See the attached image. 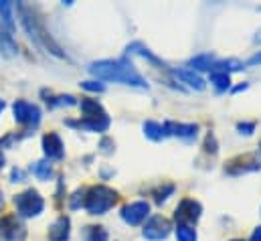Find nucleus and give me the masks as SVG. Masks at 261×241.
<instances>
[{
	"label": "nucleus",
	"instance_id": "b1692460",
	"mask_svg": "<svg viewBox=\"0 0 261 241\" xmlns=\"http://www.w3.org/2000/svg\"><path fill=\"white\" fill-rule=\"evenodd\" d=\"M215 65V57L208 55V53H202V55H196L189 61V67H193V71H211Z\"/></svg>",
	"mask_w": 261,
	"mask_h": 241
},
{
	"label": "nucleus",
	"instance_id": "a19ab883",
	"mask_svg": "<svg viewBox=\"0 0 261 241\" xmlns=\"http://www.w3.org/2000/svg\"><path fill=\"white\" fill-rule=\"evenodd\" d=\"M231 241H243V239H231Z\"/></svg>",
	"mask_w": 261,
	"mask_h": 241
},
{
	"label": "nucleus",
	"instance_id": "7ed1b4c3",
	"mask_svg": "<svg viewBox=\"0 0 261 241\" xmlns=\"http://www.w3.org/2000/svg\"><path fill=\"white\" fill-rule=\"evenodd\" d=\"M118 199H120L118 190H114L106 184H95V186H89L85 190L83 207L89 215H106L110 209L116 207Z\"/></svg>",
	"mask_w": 261,
	"mask_h": 241
},
{
	"label": "nucleus",
	"instance_id": "e433bc0d",
	"mask_svg": "<svg viewBox=\"0 0 261 241\" xmlns=\"http://www.w3.org/2000/svg\"><path fill=\"white\" fill-rule=\"evenodd\" d=\"M249 85L247 83H241V85H237V87H233V93H239V91H245Z\"/></svg>",
	"mask_w": 261,
	"mask_h": 241
},
{
	"label": "nucleus",
	"instance_id": "f257e3e1",
	"mask_svg": "<svg viewBox=\"0 0 261 241\" xmlns=\"http://www.w3.org/2000/svg\"><path fill=\"white\" fill-rule=\"evenodd\" d=\"M87 69L99 81H114L138 89H148L146 79L136 71V67L128 59H101L91 63Z\"/></svg>",
	"mask_w": 261,
	"mask_h": 241
},
{
	"label": "nucleus",
	"instance_id": "7c9ffc66",
	"mask_svg": "<svg viewBox=\"0 0 261 241\" xmlns=\"http://www.w3.org/2000/svg\"><path fill=\"white\" fill-rule=\"evenodd\" d=\"M114 150H116V142H114L112 138H108V136L101 138V142H99V152L110 156V154H114Z\"/></svg>",
	"mask_w": 261,
	"mask_h": 241
},
{
	"label": "nucleus",
	"instance_id": "f704fd0d",
	"mask_svg": "<svg viewBox=\"0 0 261 241\" xmlns=\"http://www.w3.org/2000/svg\"><path fill=\"white\" fill-rule=\"evenodd\" d=\"M249 241H261V225H259V227H255V229H253V233H251V237H249Z\"/></svg>",
	"mask_w": 261,
	"mask_h": 241
},
{
	"label": "nucleus",
	"instance_id": "473e14b6",
	"mask_svg": "<svg viewBox=\"0 0 261 241\" xmlns=\"http://www.w3.org/2000/svg\"><path fill=\"white\" fill-rule=\"evenodd\" d=\"M20 140V136H16V134H6L2 140H0V148H8L10 144H14V142H18Z\"/></svg>",
	"mask_w": 261,
	"mask_h": 241
},
{
	"label": "nucleus",
	"instance_id": "39448f33",
	"mask_svg": "<svg viewBox=\"0 0 261 241\" xmlns=\"http://www.w3.org/2000/svg\"><path fill=\"white\" fill-rule=\"evenodd\" d=\"M12 114H14V122L24 126L27 130H37L41 124V110L27 100H16L12 104Z\"/></svg>",
	"mask_w": 261,
	"mask_h": 241
},
{
	"label": "nucleus",
	"instance_id": "9b49d317",
	"mask_svg": "<svg viewBox=\"0 0 261 241\" xmlns=\"http://www.w3.org/2000/svg\"><path fill=\"white\" fill-rule=\"evenodd\" d=\"M43 152L47 156V160H63L65 158V144L61 140L59 134L49 132L43 136Z\"/></svg>",
	"mask_w": 261,
	"mask_h": 241
},
{
	"label": "nucleus",
	"instance_id": "423d86ee",
	"mask_svg": "<svg viewBox=\"0 0 261 241\" xmlns=\"http://www.w3.org/2000/svg\"><path fill=\"white\" fill-rule=\"evenodd\" d=\"M200 215H202V205L196 199H191V197L182 199L174 209V221L178 225H187V227L196 225Z\"/></svg>",
	"mask_w": 261,
	"mask_h": 241
},
{
	"label": "nucleus",
	"instance_id": "79ce46f5",
	"mask_svg": "<svg viewBox=\"0 0 261 241\" xmlns=\"http://www.w3.org/2000/svg\"><path fill=\"white\" fill-rule=\"evenodd\" d=\"M259 215H261V209H259Z\"/></svg>",
	"mask_w": 261,
	"mask_h": 241
},
{
	"label": "nucleus",
	"instance_id": "2f4dec72",
	"mask_svg": "<svg viewBox=\"0 0 261 241\" xmlns=\"http://www.w3.org/2000/svg\"><path fill=\"white\" fill-rule=\"evenodd\" d=\"M237 130H239V134L249 136V134L255 132V122H239V124H237Z\"/></svg>",
	"mask_w": 261,
	"mask_h": 241
},
{
	"label": "nucleus",
	"instance_id": "bb28decb",
	"mask_svg": "<svg viewBox=\"0 0 261 241\" xmlns=\"http://www.w3.org/2000/svg\"><path fill=\"white\" fill-rule=\"evenodd\" d=\"M176 241H198L195 227H187V225H176Z\"/></svg>",
	"mask_w": 261,
	"mask_h": 241
},
{
	"label": "nucleus",
	"instance_id": "20e7f679",
	"mask_svg": "<svg viewBox=\"0 0 261 241\" xmlns=\"http://www.w3.org/2000/svg\"><path fill=\"white\" fill-rule=\"evenodd\" d=\"M12 203H14V209H16V217H24V219L39 217L45 209V199L35 188H27V190L14 195Z\"/></svg>",
	"mask_w": 261,
	"mask_h": 241
},
{
	"label": "nucleus",
	"instance_id": "2eb2a0df",
	"mask_svg": "<svg viewBox=\"0 0 261 241\" xmlns=\"http://www.w3.org/2000/svg\"><path fill=\"white\" fill-rule=\"evenodd\" d=\"M172 75H174L180 83H187L191 89H196V91H202V89H204L202 77H200L198 73H195L193 69H174Z\"/></svg>",
	"mask_w": 261,
	"mask_h": 241
},
{
	"label": "nucleus",
	"instance_id": "6ab92c4d",
	"mask_svg": "<svg viewBox=\"0 0 261 241\" xmlns=\"http://www.w3.org/2000/svg\"><path fill=\"white\" fill-rule=\"evenodd\" d=\"M31 173L39 179V181H49L53 177V164L49 160H37L31 164Z\"/></svg>",
	"mask_w": 261,
	"mask_h": 241
},
{
	"label": "nucleus",
	"instance_id": "a211bd4d",
	"mask_svg": "<svg viewBox=\"0 0 261 241\" xmlns=\"http://www.w3.org/2000/svg\"><path fill=\"white\" fill-rule=\"evenodd\" d=\"M142 130H144V136H146L148 140H152V142H160V140L166 138V134H164V126L158 124V122H154V120L144 122Z\"/></svg>",
	"mask_w": 261,
	"mask_h": 241
},
{
	"label": "nucleus",
	"instance_id": "9d476101",
	"mask_svg": "<svg viewBox=\"0 0 261 241\" xmlns=\"http://www.w3.org/2000/svg\"><path fill=\"white\" fill-rule=\"evenodd\" d=\"M27 227L16 215H4L0 219V239L2 241H24Z\"/></svg>",
	"mask_w": 261,
	"mask_h": 241
},
{
	"label": "nucleus",
	"instance_id": "5701e85b",
	"mask_svg": "<svg viewBox=\"0 0 261 241\" xmlns=\"http://www.w3.org/2000/svg\"><path fill=\"white\" fill-rule=\"evenodd\" d=\"M243 69V63L239 59H221V61H215L213 69L211 71H221V73H233V71H241Z\"/></svg>",
	"mask_w": 261,
	"mask_h": 241
},
{
	"label": "nucleus",
	"instance_id": "aec40b11",
	"mask_svg": "<svg viewBox=\"0 0 261 241\" xmlns=\"http://www.w3.org/2000/svg\"><path fill=\"white\" fill-rule=\"evenodd\" d=\"M128 55H140V57H144V59H148L150 63H154V65H160V67H164V63L158 59L148 47H144L142 43H132L130 47H128Z\"/></svg>",
	"mask_w": 261,
	"mask_h": 241
},
{
	"label": "nucleus",
	"instance_id": "4be33fe9",
	"mask_svg": "<svg viewBox=\"0 0 261 241\" xmlns=\"http://www.w3.org/2000/svg\"><path fill=\"white\" fill-rule=\"evenodd\" d=\"M211 83L219 93H223V91L231 89V75L221 73V71H211Z\"/></svg>",
	"mask_w": 261,
	"mask_h": 241
},
{
	"label": "nucleus",
	"instance_id": "72a5a7b5",
	"mask_svg": "<svg viewBox=\"0 0 261 241\" xmlns=\"http://www.w3.org/2000/svg\"><path fill=\"white\" fill-rule=\"evenodd\" d=\"M10 181H12V182H22V181H24V173H22L20 168H12V173H10Z\"/></svg>",
	"mask_w": 261,
	"mask_h": 241
},
{
	"label": "nucleus",
	"instance_id": "cd10ccee",
	"mask_svg": "<svg viewBox=\"0 0 261 241\" xmlns=\"http://www.w3.org/2000/svg\"><path fill=\"white\" fill-rule=\"evenodd\" d=\"M202 148H204V152L206 154H211V156H215L217 152H219V144H217V138H215V134H206L204 136V144H202Z\"/></svg>",
	"mask_w": 261,
	"mask_h": 241
},
{
	"label": "nucleus",
	"instance_id": "4468645a",
	"mask_svg": "<svg viewBox=\"0 0 261 241\" xmlns=\"http://www.w3.org/2000/svg\"><path fill=\"white\" fill-rule=\"evenodd\" d=\"M71 237V221L65 215H59L49 227V241H69Z\"/></svg>",
	"mask_w": 261,
	"mask_h": 241
},
{
	"label": "nucleus",
	"instance_id": "412c9836",
	"mask_svg": "<svg viewBox=\"0 0 261 241\" xmlns=\"http://www.w3.org/2000/svg\"><path fill=\"white\" fill-rule=\"evenodd\" d=\"M108 229L101 225H87L83 229V241H108Z\"/></svg>",
	"mask_w": 261,
	"mask_h": 241
},
{
	"label": "nucleus",
	"instance_id": "f8f14e48",
	"mask_svg": "<svg viewBox=\"0 0 261 241\" xmlns=\"http://www.w3.org/2000/svg\"><path fill=\"white\" fill-rule=\"evenodd\" d=\"M164 134L166 136H174V138H180V140H195L198 136V126L196 124H182V122H164Z\"/></svg>",
	"mask_w": 261,
	"mask_h": 241
},
{
	"label": "nucleus",
	"instance_id": "1a4fd4ad",
	"mask_svg": "<svg viewBox=\"0 0 261 241\" xmlns=\"http://www.w3.org/2000/svg\"><path fill=\"white\" fill-rule=\"evenodd\" d=\"M150 215V203L148 201H134L122 207L120 211V217L126 225L136 227V225H142L146 221V217Z\"/></svg>",
	"mask_w": 261,
	"mask_h": 241
},
{
	"label": "nucleus",
	"instance_id": "f3484780",
	"mask_svg": "<svg viewBox=\"0 0 261 241\" xmlns=\"http://www.w3.org/2000/svg\"><path fill=\"white\" fill-rule=\"evenodd\" d=\"M79 108H81L83 118H101V116H108L106 110H103V106H101L97 100H89V98H85V100H81Z\"/></svg>",
	"mask_w": 261,
	"mask_h": 241
},
{
	"label": "nucleus",
	"instance_id": "6e6552de",
	"mask_svg": "<svg viewBox=\"0 0 261 241\" xmlns=\"http://www.w3.org/2000/svg\"><path fill=\"white\" fill-rule=\"evenodd\" d=\"M261 168V162L253 154H243V156H235L231 160L225 162V173L231 177H241V175H249Z\"/></svg>",
	"mask_w": 261,
	"mask_h": 241
},
{
	"label": "nucleus",
	"instance_id": "c9c22d12",
	"mask_svg": "<svg viewBox=\"0 0 261 241\" xmlns=\"http://www.w3.org/2000/svg\"><path fill=\"white\" fill-rule=\"evenodd\" d=\"M249 65H261V51L259 53H255V55L249 59Z\"/></svg>",
	"mask_w": 261,
	"mask_h": 241
},
{
	"label": "nucleus",
	"instance_id": "c756f323",
	"mask_svg": "<svg viewBox=\"0 0 261 241\" xmlns=\"http://www.w3.org/2000/svg\"><path fill=\"white\" fill-rule=\"evenodd\" d=\"M83 201H85V188H77V190L73 192L71 201H69V207H71V209H79V207L83 205Z\"/></svg>",
	"mask_w": 261,
	"mask_h": 241
},
{
	"label": "nucleus",
	"instance_id": "c85d7f7f",
	"mask_svg": "<svg viewBox=\"0 0 261 241\" xmlns=\"http://www.w3.org/2000/svg\"><path fill=\"white\" fill-rule=\"evenodd\" d=\"M79 85H81L85 91H95V93L106 91V85H103V83H99V81H95V79H91V81H81Z\"/></svg>",
	"mask_w": 261,
	"mask_h": 241
},
{
	"label": "nucleus",
	"instance_id": "a878e982",
	"mask_svg": "<svg viewBox=\"0 0 261 241\" xmlns=\"http://www.w3.org/2000/svg\"><path fill=\"white\" fill-rule=\"evenodd\" d=\"M43 95L47 98L45 102H47L49 108H59V106H67V108H69V106H75V104H77V100H75L73 95H57V98H53L51 93L47 95L45 91H43Z\"/></svg>",
	"mask_w": 261,
	"mask_h": 241
},
{
	"label": "nucleus",
	"instance_id": "0eeeda50",
	"mask_svg": "<svg viewBox=\"0 0 261 241\" xmlns=\"http://www.w3.org/2000/svg\"><path fill=\"white\" fill-rule=\"evenodd\" d=\"M172 231V223L170 219H166L164 215H152L144 227H142V237L146 241H164Z\"/></svg>",
	"mask_w": 261,
	"mask_h": 241
},
{
	"label": "nucleus",
	"instance_id": "ea45409f",
	"mask_svg": "<svg viewBox=\"0 0 261 241\" xmlns=\"http://www.w3.org/2000/svg\"><path fill=\"white\" fill-rule=\"evenodd\" d=\"M2 110H4V102L0 100V114H2Z\"/></svg>",
	"mask_w": 261,
	"mask_h": 241
},
{
	"label": "nucleus",
	"instance_id": "f03ea898",
	"mask_svg": "<svg viewBox=\"0 0 261 241\" xmlns=\"http://www.w3.org/2000/svg\"><path fill=\"white\" fill-rule=\"evenodd\" d=\"M18 10H20V18H22V27L27 29V33H29V37L39 45V47H43V49H47L51 55H55V57H65V53L61 51V47L51 39V35L45 31V27L37 20V16L27 8V6H18Z\"/></svg>",
	"mask_w": 261,
	"mask_h": 241
},
{
	"label": "nucleus",
	"instance_id": "dca6fc26",
	"mask_svg": "<svg viewBox=\"0 0 261 241\" xmlns=\"http://www.w3.org/2000/svg\"><path fill=\"white\" fill-rule=\"evenodd\" d=\"M0 53L6 57H14L18 53V47H16V41L12 39V33H8L2 22H0Z\"/></svg>",
	"mask_w": 261,
	"mask_h": 241
},
{
	"label": "nucleus",
	"instance_id": "ddd939ff",
	"mask_svg": "<svg viewBox=\"0 0 261 241\" xmlns=\"http://www.w3.org/2000/svg\"><path fill=\"white\" fill-rule=\"evenodd\" d=\"M67 126L71 128H79V130H87V132H106L110 130L112 126V120L110 116H101V118H81L79 122H73V120H67Z\"/></svg>",
	"mask_w": 261,
	"mask_h": 241
},
{
	"label": "nucleus",
	"instance_id": "58836bf2",
	"mask_svg": "<svg viewBox=\"0 0 261 241\" xmlns=\"http://www.w3.org/2000/svg\"><path fill=\"white\" fill-rule=\"evenodd\" d=\"M4 207V197H2V190H0V209Z\"/></svg>",
	"mask_w": 261,
	"mask_h": 241
},
{
	"label": "nucleus",
	"instance_id": "393cba45",
	"mask_svg": "<svg viewBox=\"0 0 261 241\" xmlns=\"http://www.w3.org/2000/svg\"><path fill=\"white\" fill-rule=\"evenodd\" d=\"M174 190H176V186H174L172 182H162L160 186H156V188H154V192H152V195H154V201H156L158 205H162V203H166V201L174 195Z\"/></svg>",
	"mask_w": 261,
	"mask_h": 241
},
{
	"label": "nucleus",
	"instance_id": "4c0bfd02",
	"mask_svg": "<svg viewBox=\"0 0 261 241\" xmlns=\"http://www.w3.org/2000/svg\"><path fill=\"white\" fill-rule=\"evenodd\" d=\"M2 168H4V154L0 152V171H2Z\"/></svg>",
	"mask_w": 261,
	"mask_h": 241
}]
</instances>
